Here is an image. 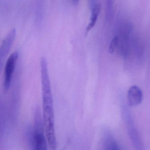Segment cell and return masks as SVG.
Instances as JSON below:
<instances>
[{
	"label": "cell",
	"mask_w": 150,
	"mask_h": 150,
	"mask_svg": "<svg viewBox=\"0 0 150 150\" xmlns=\"http://www.w3.org/2000/svg\"><path fill=\"white\" fill-rule=\"evenodd\" d=\"M115 35L110 44L109 52L115 51L124 58H127L134 52L137 36L134 33L132 24L128 21H121L117 24Z\"/></svg>",
	"instance_id": "cell-2"
},
{
	"label": "cell",
	"mask_w": 150,
	"mask_h": 150,
	"mask_svg": "<svg viewBox=\"0 0 150 150\" xmlns=\"http://www.w3.org/2000/svg\"><path fill=\"white\" fill-rule=\"evenodd\" d=\"M16 30L14 28L11 30L3 40L0 47V63L6 57L13 44L16 36Z\"/></svg>",
	"instance_id": "cell-5"
},
{
	"label": "cell",
	"mask_w": 150,
	"mask_h": 150,
	"mask_svg": "<svg viewBox=\"0 0 150 150\" xmlns=\"http://www.w3.org/2000/svg\"><path fill=\"white\" fill-rule=\"evenodd\" d=\"M43 122L48 146L52 150L57 148V143L54 123V108L51 86L49 76L48 63L45 57L40 60Z\"/></svg>",
	"instance_id": "cell-1"
},
{
	"label": "cell",
	"mask_w": 150,
	"mask_h": 150,
	"mask_svg": "<svg viewBox=\"0 0 150 150\" xmlns=\"http://www.w3.org/2000/svg\"><path fill=\"white\" fill-rule=\"evenodd\" d=\"M18 57V52L16 51L14 52L9 56L6 63L3 82L4 89L6 91H8L10 88Z\"/></svg>",
	"instance_id": "cell-4"
},
{
	"label": "cell",
	"mask_w": 150,
	"mask_h": 150,
	"mask_svg": "<svg viewBox=\"0 0 150 150\" xmlns=\"http://www.w3.org/2000/svg\"><path fill=\"white\" fill-rule=\"evenodd\" d=\"M143 93L140 88L134 85L129 88L127 92L128 104L130 106H137L142 102Z\"/></svg>",
	"instance_id": "cell-6"
},
{
	"label": "cell",
	"mask_w": 150,
	"mask_h": 150,
	"mask_svg": "<svg viewBox=\"0 0 150 150\" xmlns=\"http://www.w3.org/2000/svg\"><path fill=\"white\" fill-rule=\"evenodd\" d=\"M79 1L80 0H71L72 3L74 5H78L79 3Z\"/></svg>",
	"instance_id": "cell-11"
},
{
	"label": "cell",
	"mask_w": 150,
	"mask_h": 150,
	"mask_svg": "<svg viewBox=\"0 0 150 150\" xmlns=\"http://www.w3.org/2000/svg\"><path fill=\"white\" fill-rule=\"evenodd\" d=\"M106 8L105 20L106 22H110L114 15L115 0H106Z\"/></svg>",
	"instance_id": "cell-8"
},
{
	"label": "cell",
	"mask_w": 150,
	"mask_h": 150,
	"mask_svg": "<svg viewBox=\"0 0 150 150\" xmlns=\"http://www.w3.org/2000/svg\"><path fill=\"white\" fill-rule=\"evenodd\" d=\"M88 5L90 9L98 3L97 2V0H88Z\"/></svg>",
	"instance_id": "cell-10"
},
{
	"label": "cell",
	"mask_w": 150,
	"mask_h": 150,
	"mask_svg": "<svg viewBox=\"0 0 150 150\" xmlns=\"http://www.w3.org/2000/svg\"><path fill=\"white\" fill-rule=\"evenodd\" d=\"M32 141L33 147L35 150H45L47 149L48 142L45 135L42 117L38 108L35 111Z\"/></svg>",
	"instance_id": "cell-3"
},
{
	"label": "cell",
	"mask_w": 150,
	"mask_h": 150,
	"mask_svg": "<svg viewBox=\"0 0 150 150\" xmlns=\"http://www.w3.org/2000/svg\"><path fill=\"white\" fill-rule=\"evenodd\" d=\"M91 14L89 23L86 28V35L94 27L98 20L101 11V6L97 3L91 9Z\"/></svg>",
	"instance_id": "cell-7"
},
{
	"label": "cell",
	"mask_w": 150,
	"mask_h": 150,
	"mask_svg": "<svg viewBox=\"0 0 150 150\" xmlns=\"http://www.w3.org/2000/svg\"><path fill=\"white\" fill-rule=\"evenodd\" d=\"M104 146L106 149L110 150H119L121 149V146L110 137H106L104 139Z\"/></svg>",
	"instance_id": "cell-9"
}]
</instances>
